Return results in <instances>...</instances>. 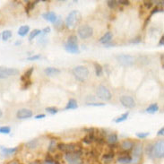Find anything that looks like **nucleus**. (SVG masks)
I'll return each instance as SVG.
<instances>
[{"instance_id":"2","label":"nucleus","mask_w":164,"mask_h":164,"mask_svg":"<svg viewBox=\"0 0 164 164\" xmlns=\"http://www.w3.org/2000/svg\"><path fill=\"white\" fill-rule=\"evenodd\" d=\"M81 17H82V15H81V13L79 11H77V10L72 11L67 15V17L66 19V24H67V26L68 28H70V29L75 27L78 24V23L80 22Z\"/></svg>"},{"instance_id":"35","label":"nucleus","mask_w":164,"mask_h":164,"mask_svg":"<svg viewBox=\"0 0 164 164\" xmlns=\"http://www.w3.org/2000/svg\"><path fill=\"white\" fill-rule=\"evenodd\" d=\"M152 149H153V144H148L146 147V153L149 157L152 158L153 154H152Z\"/></svg>"},{"instance_id":"49","label":"nucleus","mask_w":164,"mask_h":164,"mask_svg":"<svg viewBox=\"0 0 164 164\" xmlns=\"http://www.w3.org/2000/svg\"><path fill=\"white\" fill-rule=\"evenodd\" d=\"M50 31H51L50 27H46V28L43 30V32H44V33H48V32H50Z\"/></svg>"},{"instance_id":"32","label":"nucleus","mask_w":164,"mask_h":164,"mask_svg":"<svg viewBox=\"0 0 164 164\" xmlns=\"http://www.w3.org/2000/svg\"><path fill=\"white\" fill-rule=\"evenodd\" d=\"M114 155H115V153H114L113 152H108V153H106V154H104V155L102 156V159H103L104 160L109 161V160H111L114 158Z\"/></svg>"},{"instance_id":"47","label":"nucleus","mask_w":164,"mask_h":164,"mask_svg":"<svg viewBox=\"0 0 164 164\" xmlns=\"http://www.w3.org/2000/svg\"><path fill=\"white\" fill-rule=\"evenodd\" d=\"M164 45V36L161 37V39L160 40V42H159V46H163Z\"/></svg>"},{"instance_id":"24","label":"nucleus","mask_w":164,"mask_h":164,"mask_svg":"<svg viewBox=\"0 0 164 164\" xmlns=\"http://www.w3.org/2000/svg\"><path fill=\"white\" fill-rule=\"evenodd\" d=\"M38 144H39V140L37 138H35V139H32V140L29 141L28 143H26L25 146L28 149H35L38 146Z\"/></svg>"},{"instance_id":"41","label":"nucleus","mask_w":164,"mask_h":164,"mask_svg":"<svg viewBox=\"0 0 164 164\" xmlns=\"http://www.w3.org/2000/svg\"><path fill=\"white\" fill-rule=\"evenodd\" d=\"M40 58V55H35V56H31V57H29L28 59H27V60H29V61H34V60H38Z\"/></svg>"},{"instance_id":"45","label":"nucleus","mask_w":164,"mask_h":164,"mask_svg":"<svg viewBox=\"0 0 164 164\" xmlns=\"http://www.w3.org/2000/svg\"><path fill=\"white\" fill-rule=\"evenodd\" d=\"M160 11H161V10H160V9H159L158 7H155V8H153V9H152V13H151L150 18H151V16H152V15L153 14H156V13H158V12H160ZM161 12H162V11H161Z\"/></svg>"},{"instance_id":"9","label":"nucleus","mask_w":164,"mask_h":164,"mask_svg":"<svg viewBox=\"0 0 164 164\" xmlns=\"http://www.w3.org/2000/svg\"><path fill=\"white\" fill-rule=\"evenodd\" d=\"M93 34V29L89 25H83L78 29V35L81 39H88Z\"/></svg>"},{"instance_id":"4","label":"nucleus","mask_w":164,"mask_h":164,"mask_svg":"<svg viewBox=\"0 0 164 164\" xmlns=\"http://www.w3.org/2000/svg\"><path fill=\"white\" fill-rule=\"evenodd\" d=\"M81 155H82V151L75 150V152L66 153L65 159L68 164H82Z\"/></svg>"},{"instance_id":"28","label":"nucleus","mask_w":164,"mask_h":164,"mask_svg":"<svg viewBox=\"0 0 164 164\" xmlns=\"http://www.w3.org/2000/svg\"><path fill=\"white\" fill-rule=\"evenodd\" d=\"M94 67H95V74L97 76H100L103 73V69H102V67L98 64V63H95L94 64Z\"/></svg>"},{"instance_id":"1","label":"nucleus","mask_w":164,"mask_h":164,"mask_svg":"<svg viewBox=\"0 0 164 164\" xmlns=\"http://www.w3.org/2000/svg\"><path fill=\"white\" fill-rule=\"evenodd\" d=\"M65 48L67 51L72 53V54H78L80 52L79 47H78V40L75 35H71L65 45Z\"/></svg>"},{"instance_id":"25","label":"nucleus","mask_w":164,"mask_h":164,"mask_svg":"<svg viewBox=\"0 0 164 164\" xmlns=\"http://www.w3.org/2000/svg\"><path fill=\"white\" fill-rule=\"evenodd\" d=\"M95 140H96V138L94 136V134H89L88 135H86V136L83 137V142L85 143V144H92V142H93Z\"/></svg>"},{"instance_id":"36","label":"nucleus","mask_w":164,"mask_h":164,"mask_svg":"<svg viewBox=\"0 0 164 164\" xmlns=\"http://www.w3.org/2000/svg\"><path fill=\"white\" fill-rule=\"evenodd\" d=\"M11 132V128L9 127H0V133L1 134H9Z\"/></svg>"},{"instance_id":"5","label":"nucleus","mask_w":164,"mask_h":164,"mask_svg":"<svg viewBox=\"0 0 164 164\" xmlns=\"http://www.w3.org/2000/svg\"><path fill=\"white\" fill-rule=\"evenodd\" d=\"M96 93H97V97L98 98H100V100H105V101L111 100V98H112L111 92H109V90L107 87H105L104 85H99L97 87Z\"/></svg>"},{"instance_id":"50","label":"nucleus","mask_w":164,"mask_h":164,"mask_svg":"<svg viewBox=\"0 0 164 164\" xmlns=\"http://www.w3.org/2000/svg\"><path fill=\"white\" fill-rule=\"evenodd\" d=\"M31 164H41V163H40V160H34V161H32Z\"/></svg>"},{"instance_id":"44","label":"nucleus","mask_w":164,"mask_h":164,"mask_svg":"<svg viewBox=\"0 0 164 164\" xmlns=\"http://www.w3.org/2000/svg\"><path fill=\"white\" fill-rule=\"evenodd\" d=\"M118 4H121V5H124V6H128L130 4V1H128V0H119Z\"/></svg>"},{"instance_id":"31","label":"nucleus","mask_w":164,"mask_h":164,"mask_svg":"<svg viewBox=\"0 0 164 164\" xmlns=\"http://www.w3.org/2000/svg\"><path fill=\"white\" fill-rule=\"evenodd\" d=\"M128 115H129V112H126V113H124L123 115H121L119 118L116 119L114 121H115L116 123H120V122L126 121V120L127 119V118H128Z\"/></svg>"},{"instance_id":"43","label":"nucleus","mask_w":164,"mask_h":164,"mask_svg":"<svg viewBox=\"0 0 164 164\" xmlns=\"http://www.w3.org/2000/svg\"><path fill=\"white\" fill-rule=\"evenodd\" d=\"M141 37H136L135 39H133L132 40H130V43H134V44H137V43H140L141 42Z\"/></svg>"},{"instance_id":"39","label":"nucleus","mask_w":164,"mask_h":164,"mask_svg":"<svg viewBox=\"0 0 164 164\" xmlns=\"http://www.w3.org/2000/svg\"><path fill=\"white\" fill-rule=\"evenodd\" d=\"M88 106H93V107H101V106H105V103H100V102H94V103H92V102H89L87 103Z\"/></svg>"},{"instance_id":"42","label":"nucleus","mask_w":164,"mask_h":164,"mask_svg":"<svg viewBox=\"0 0 164 164\" xmlns=\"http://www.w3.org/2000/svg\"><path fill=\"white\" fill-rule=\"evenodd\" d=\"M24 83V84H23V90H26L29 86H31V80H27V81H25V82H23Z\"/></svg>"},{"instance_id":"37","label":"nucleus","mask_w":164,"mask_h":164,"mask_svg":"<svg viewBox=\"0 0 164 164\" xmlns=\"http://www.w3.org/2000/svg\"><path fill=\"white\" fill-rule=\"evenodd\" d=\"M108 6L109 8L113 9L118 6V1H116V0H109V1H108Z\"/></svg>"},{"instance_id":"34","label":"nucleus","mask_w":164,"mask_h":164,"mask_svg":"<svg viewBox=\"0 0 164 164\" xmlns=\"http://www.w3.org/2000/svg\"><path fill=\"white\" fill-rule=\"evenodd\" d=\"M46 111L48 112L51 115H54V114H57L59 112V109L57 108H55V107H48L46 108Z\"/></svg>"},{"instance_id":"21","label":"nucleus","mask_w":164,"mask_h":164,"mask_svg":"<svg viewBox=\"0 0 164 164\" xmlns=\"http://www.w3.org/2000/svg\"><path fill=\"white\" fill-rule=\"evenodd\" d=\"M158 111H159V106H158L156 103L150 105V106L145 109V111H146L147 113H149V114H154V113H156Z\"/></svg>"},{"instance_id":"15","label":"nucleus","mask_w":164,"mask_h":164,"mask_svg":"<svg viewBox=\"0 0 164 164\" xmlns=\"http://www.w3.org/2000/svg\"><path fill=\"white\" fill-rule=\"evenodd\" d=\"M112 37H113L112 33H111V31H108V32H106V33L100 39V42L102 43V44H104V45L108 44V42L111 41Z\"/></svg>"},{"instance_id":"6","label":"nucleus","mask_w":164,"mask_h":164,"mask_svg":"<svg viewBox=\"0 0 164 164\" xmlns=\"http://www.w3.org/2000/svg\"><path fill=\"white\" fill-rule=\"evenodd\" d=\"M117 60L120 65H122L124 67H130L135 63V57L130 56V55H125V54L119 55V56L117 57Z\"/></svg>"},{"instance_id":"27","label":"nucleus","mask_w":164,"mask_h":164,"mask_svg":"<svg viewBox=\"0 0 164 164\" xmlns=\"http://www.w3.org/2000/svg\"><path fill=\"white\" fill-rule=\"evenodd\" d=\"M11 37H12V31H11L7 30V31H4L2 32V40L4 41H7Z\"/></svg>"},{"instance_id":"46","label":"nucleus","mask_w":164,"mask_h":164,"mask_svg":"<svg viewBox=\"0 0 164 164\" xmlns=\"http://www.w3.org/2000/svg\"><path fill=\"white\" fill-rule=\"evenodd\" d=\"M163 134H164V127H161L160 130H159V132H158V135H163Z\"/></svg>"},{"instance_id":"38","label":"nucleus","mask_w":164,"mask_h":164,"mask_svg":"<svg viewBox=\"0 0 164 164\" xmlns=\"http://www.w3.org/2000/svg\"><path fill=\"white\" fill-rule=\"evenodd\" d=\"M149 135H150V133H149V132H145V133L140 132V133H137V134H136V136H137L138 138H140V139H144V138L147 137Z\"/></svg>"},{"instance_id":"10","label":"nucleus","mask_w":164,"mask_h":164,"mask_svg":"<svg viewBox=\"0 0 164 164\" xmlns=\"http://www.w3.org/2000/svg\"><path fill=\"white\" fill-rule=\"evenodd\" d=\"M119 100H120L121 104H122L124 107L127 108H135V105H136L135 100H134L133 97H131V96L123 95V96L120 97Z\"/></svg>"},{"instance_id":"51","label":"nucleus","mask_w":164,"mask_h":164,"mask_svg":"<svg viewBox=\"0 0 164 164\" xmlns=\"http://www.w3.org/2000/svg\"><path fill=\"white\" fill-rule=\"evenodd\" d=\"M21 43H22V41H21V40H17V41H15V46H18V45H20Z\"/></svg>"},{"instance_id":"17","label":"nucleus","mask_w":164,"mask_h":164,"mask_svg":"<svg viewBox=\"0 0 164 164\" xmlns=\"http://www.w3.org/2000/svg\"><path fill=\"white\" fill-rule=\"evenodd\" d=\"M0 149H1L2 152L5 154V155H12L14 153L16 152L17 151V147H15V148H7V147H3V146H0Z\"/></svg>"},{"instance_id":"16","label":"nucleus","mask_w":164,"mask_h":164,"mask_svg":"<svg viewBox=\"0 0 164 164\" xmlns=\"http://www.w3.org/2000/svg\"><path fill=\"white\" fill-rule=\"evenodd\" d=\"M45 74L48 76H54V75H57L60 73V70L58 68H55V67H47L44 70Z\"/></svg>"},{"instance_id":"48","label":"nucleus","mask_w":164,"mask_h":164,"mask_svg":"<svg viewBox=\"0 0 164 164\" xmlns=\"http://www.w3.org/2000/svg\"><path fill=\"white\" fill-rule=\"evenodd\" d=\"M46 116L44 115V114H40V115H37L36 117H35V119H44Z\"/></svg>"},{"instance_id":"26","label":"nucleus","mask_w":164,"mask_h":164,"mask_svg":"<svg viewBox=\"0 0 164 164\" xmlns=\"http://www.w3.org/2000/svg\"><path fill=\"white\" fill-rule=\"evenodd\" d=\"M33 70H34L33 67H31L30 69H28V70L26 71V73L23 75V76H22V78H21L22 81L25 82V81H27V80H30V78H31L32 73H33Z\"/></svg>"},{"instance_id":"14","label":"nucleus","mask_w":164,"mask_h":164,"mask_svg":"<svg viewBox=\"0 0 164 164\" xmlns=\"http://www.w3.org/2000/svg\"><path fill=\"white\" fill-rule=\"evenodd\" d=\"M42 17H43L45 20H47V21H48V22H50V23H56V22L58 21L57 15L55 14L54 12L44 13V14L42 15Z\"/></svg>"},{"instance_id":"3","label":"nucleus","mask_w":164,"mask_h":164,"mask_svg":"<svg viewBox=\"0 0 164 164\" xmlns=\"http://www.w3.org/2000/svg\"><path fill=\"white\" fill-rule=\"evenodd\" d=\"M73 75H75V77L78 81L83 82L87 79V77L89 75V70L87 67H85L83 66H78L73 69Z\"/></svg>"},{"instance_id":"18","label":"nucleus","mask_w":164,"mask_h":164,"mask_svg":"<svg viewBox=\"0 0 164 164\" xmlns=\"http://www.w3.org/2000/svg\"><path fill=\"white\" fill-rule=\"evenodd\" d=\"M77 108H78L77 101L75 99H70L68 100V103H67V107L65 108V109H66V111H68V109H75Z\"/></svg>"},{"instance_id":"19","label":"nucleus","mask_w":164,"mask_h":164,"mask_svg":"<svg viewBox=\"0 0 164 164\" xmlns=\"http://www.w3.org/2000/svg\"><path fill=\"white\" fill-rule=\"evenodd\" d=\"M133 147H134V144H133V142H131L129 140L123 141L121 144V148L125 151H129V150L133 149Z\"/></svg>"},{"instance_id":"54","label":"nucleus","mask_w":164,"mask_h":164,"mask_svg":"<svg viewBox=\"0 0 164 164\" xmlns=\"http://www.w3.org/2000/svg\"><path fill=\"white\" fill-rule=\"evenodd\" d=\"M0 39H1V34H0Z\"/></svg>"},{"instance_id":"13","label":"nucleus","mask_w":164,"mask_h":164,"mask_svg":"<svg viewBox=\"0 0 164 164\" xmlns=\"http://www.w3.org/2000/svg\"><path fill=\"white\" fill-rule=\"evenodd\" d=\"M57 147L61 151V152H64L66 153L67 152H75V144H59L57 145Z\"/></svg>"},{"instance_id":"30","label":"nucleus","mask_w":164,"mask_h":164,"mask_svg":"<svg viewBox=\"0 0 164 164\" xmlns=\"http://www.w3.org/2000/svg\"><path fill=\"white\" fill-rule=\"evenodd\" d=\"M41 33V31L40 30H39V29H35V30H33L31 32V34H30V36H29V40L30 41H31L35 37H37L38 35H40Z\"/></svg>"},{"instance_id":"11","label":"nucleus","mask_w":164,"mask_h":164,"mask_svg":"<svg viewBox=\"0 0 164 164\" xmlns=\"http://www.w3.org/2000/svg\"><path fill=\"white\" fill-rule=\"evenodd\" d=\"M142 153H143V146H142V144H137L136 146L133 147V152H132L133 159H132V160H133L134 163H137L138 162Z\"/></svg>"},{"instance_id":"52","label":"nucleus","mask_w":164,"mask_h":164,"mask_svg":"<svg viewBox=\"0 0 164 164\" xmlns=\"http://www.w3.org/2000/svg\"><path fill=\"white\" fill-rule=\"evenodd\" d=\"M2 116H3V112H2V111H1V109H0V119L2 118Z\"/></svg>"},{"instance_id":"53","label":"nucleus","mask_w":164,"mask_h":164,"mask_svg":"<svg viewBox=\"0 0 164 164\" xmlns=\"http://www.w3.org/2000/svg\"><path fill=\"white\" fill-rule=\"evenodd\" d=\"M12 164H19V163H18V162H16V161H15V162H13Z\"/></svg>"},{"instance_id":"33","label":"nucleus","mask_w":164,"mask_h":164,"mask_svg":"<svg viewBox=\"0 0 164 164\" xmlns=\"http://www.w3.org/2000/svg\"><path fill=\"white\" fill-rule=\"evenodd\" d=\"M37 3H39V1H33V2H30V1H28L27 6H26V13L28 14L31 10H32V9H33V7H34V6H35Z\"/></svg>"},{"instance_id":"12","label":"nucleus","mask_w":164,"mask_h":164,"mask_svg":"<svg viewBox=\"0 0 164 164\" xmlns=\"http://www.w3.org/2000/svg\"><path fill=\"white\" fill-rule=\"evenodd\" d=\"M16 117L19 119H25L32 117V111L28 108H21L16 112Z\"/></svg>"},{"instance_id":"8","label":"nucleus","mask_w":164,"mask_h":164,"mask_svg":"<svg viewBox=\"0 0 164 164\" xmlns=\"http://www.w3.org/2000/svg\"><path fill=\"white\" fill-rule=\"evenodd\" d=\"M19 74V70L16 68H8L0 67V79H5L9 76H15Z\"/></svg>"},{"instance_id":"20","label":"nucleus","mask_w":164,"mask_h":164,"mask_svg":"<svg viewBox=\"0 0 164 164\" xmlns=\"http://www.w3.org/2000/svg\"><path fill=\"white\" fill-rule=\"evenodd\" d=\"M119 138L116 134H111L107 137V142L109 145H114L118 142Z\"/></svg>"},{"instance_id":"40","label":"nucleus","mask_w":164,"mask_h":164,"mask_svg":"<svg viewBox=\"0 0 164 164\" xmlns=\"http://www.w3.org/2000/svg\"><path fill=\"white\" fill-rule=\"evenodd\" d=\"M144 7H145L147 9H150V8L152 7L153 3H152V1H144Z\"/></svg>"},{"instance_id":"22","label":"nucleus","mask_w":164,"mask_h":164,"mask_svg":"<svg viewBox=\"0 0 164 164\" xmlns=\"http://www.w3.org/2000/svg\"><path fill=\"white\" fill-rule=\"evenodd\" d=\"M118 162L123 163V164H129L132 162V158L129 155H124V156L118 158Z\"/></svg>"},{"instance_id":"7","label":"nucleus","mask_w":164,"mask_h":164,"mask_svg":"<svg viewBox=\"0 0 164 164\" xmlns=\"http://www.w3.org/2000/svg\"><path fill=\"white\" fill-rule=\"evenodd\" d=\"M152 154H153V157L158 158V159H162L164 157V142H163V140H160L155 144H153Z\"/></svg>"},{"instance_id":"29","label":"nucleus","mask_w":164,"mask_h":164,"mask_svg":"<svg viewBox=\"0 0 164 164\" xmlns=\"http://www.w3.org/2000/svg\"><path fill=\"white\" fill-rule=\"evenodd\" d=\"M58 144H57V140L56 139H52L49 143V145H48V151L51 152H54L55 149H56Z\"/></svg>"},{"instance_id":"23","label":"nucleus","mask_w":164,"mask_h":164,"mask_svg":"<svg viewBox=\"0 0 164 164\" xmlns=\"http://www.w3.org/2000/svg\"><path fill=\"white\" fill-rule=\"evenodd\" d=\"M30 31V27L28 25H23V26H21L18 30V35L22 36V37H24L25 35L28 34V32Z\"/></svg>"}]
</instances>
